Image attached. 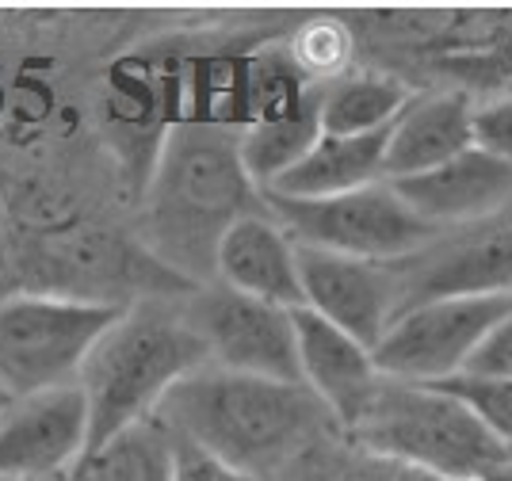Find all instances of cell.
I'll return each mask as SVG.
<instances>
[{"instance_id":"4","label":"cell","mask_w":512,"mask_h":481,"mask_svg":"<svg viewBox=\"0 0 512 481\" xmlns=\"http://www.w3.org/2000/svg\"><path fill=\"white\" fill-rule=\"evenodd\" d=\"M348 440L367 455L440 478H482L505 447L459 398L425 382L383 378Z\"/></svg>"},{"instance_id":"2","label":"cell","mask_w":512,"mask_h":481,"mask_svg":"<svg viewBox=\"0 0 512 481\" xmlns=\"http://www.w3.org/2000/svg\"><path fill=\"white\" fill-rule=\"evenodd\" d=\"M264 191L241 161V134L211 123H180L161 142L146 199V237L169 272L211 279L226 230L260 214Z\"/></svg>"},{"instance_id":"9","label":"cell","mask_w":512,"mask_h":481,"mask_svg":"<svg viewBox=\"0 0 512 481\" xmlns=\"http://www.w3.org/2000/svg\"><path fill=\"white\" fill-rule=\"evenodd\" d=\"M402 310L432 298L512 294V207L478 226L444 230L428 249L394 264Z\"/></svg>"},{"instance_id":"22","label":"cell","mask_w":512,"mask_h":481,"mask_svg":"<svg viewBox=\"0 0 512 481\" xmlns=\"http://www.w3.org/2000/svg\"><path fill=\"white\" fill-rule=\"evenodd\" d=\"M474 146L512 168V96L490 100L474 111Z\"/></svg>"},{"instance_id":"17","label":"cell","mask_w":512,"mask_h":481,"mask_svg":"<svg viewBox=\"0 0 512 481\" xmlns=\"http://www.w3.org/2000/svg\"><path fill=\"white\" fill-rule=\"evenodd\" d=\"M321 142V84L310 88V96L299 107L253 119L241 130V161L249 168L253 184L268 191L279 176H287L302 157Z\"/></svg>"},{"instance_id":"6","label":"cell","mask_w":512,"mask_h":481,"mask_svg":"<svg viewBox=\"0 0 512 481\" xmlns=\"http://www.w3.org/2000/svg\"><path fill=\"white\" fill-rule=\"evenodd\" d=\"M276 222L299 245H314L325 252H341L371 264H398L421 249H428L440 230L406 207L390 180L371 188L348 191L337 199H279L264 195Z\"/></svg>"},{"instance_id":"15","label":"cell","mask_w":512,"mask_h":481,"mask_svg":"<svg viewBox=\"0 0 512 481\" xmlns=\"http://www.w3.org/2000/svg\"><path fill=\"white\" fill-rule=\"evenodd\" d=\"M474 111L463 92H421L409 96L386 142V180H409L474 146Z\"/></svg>"},{"instance_id":"3","label":"cell","mask_w":512,"mask_h":481,"mask_svg":"<svg viewBox=\"0 0 512 481\" xmlns=\"http://www.w3.org/2000/svg\"><path fill=\"white\" fill-rule=\"evenodd\" d=\"M207 363V340L184 310L150 298L127 306L92 348L77 382L88 398V451L153 420L172 386Z\"/></svg>"},{"instance_id":"1","label":"cell","mask_w":512,"mask_h":481,"mask_svg":"<svg viewBox=\"0 0 512 481\" xmlns=\"http://www.w3.org/2000/svg\"><path fill=\"white\" fill-rule=\"evenodd\" d=\"M153 420H161L172 436L211 451L214 459L272 481L306 455L333 417L302 382H276L207 363L172 386Z\"/></svg>"},{"instance_id":"27","label":"cell","mask_w":512,"mask_h":481,"mask_svg":"<svg viewBox=\"0 0 512 481\" xmlns=\"http://www.w3.org/2000/svg\"><path fill=\"white\" fill-rule=\"evenodd\" d=\"M505 455H509V459H512V447H509V451H505Z\"/></svg>"},{"instance_id":"20","label":"cell","mask_w":512,"mask_h":481,"mask_svg":"<svg viewBox=\"0 0 512 481\" xmlns=\"http://www.w3.org/2000/svg\"><path fill=\"white\" fill-rule=\"evenodd\" d=\"M440 386L444 394L459 398L474 417L482 420V428L490 432L493 440L501 443L505 451L512 447V378H482V375H455L444 382H428Z\"/></svg>"},{"instance_id":"23","label":"cell","mask_w":512,"mask_h":481,"mask_svg":"<svg viewBox=\"0 0 512 481\" xmlns=\"http://www.w3.org/2000/svg\"><path fill=\"white\" fill-rule=\"evenodd\" d=\"M172 447H176V481H260L180 436H172Z\"/></svg>"},{"instance_id":"7","label":"cell","mask_w":512,"mask_h":481,"mask_svg":"<svg viewBox=\"0 0 512 481\" xmlns=\"http://www.w3.org/2000/svg\"><path fill=\"white\" fill-rule=\"evenodd\" d=\"M512 310V294L432 298L394 317L375 344V367L398 382H444L467 371L470 356L493 325Z\"/></svg>"},{"instance_id":"18","label":"cell","mask_w":512,"mask_h":481,"mask_svg":"<svg viewBox=\"0 0 512 481\" xmlns=\"http://www.w3.org/2000/svg\"><path fill=\"white\" fill-rule=\"evenodd\" d=\"M409 92L394 77L379 73H341L321 84V134L329 138H360L379 134L402 115Z\"/></svg>"},{"instance_id":"19","label":"cell","mask_w":512,"mask_h":481,"mask_svg":"<svg viewBox=\"0 0 512 481\" xmlns=\"http://www.w3.org/2000/svg\"><path fill=\"white\" fill-rule=\"evenodd\" d=\"M69 481H176V447L161 420H142L88 451Z\"/></svg>"},{"instance_id":"8","label":"cell","mask_w":512,"mask_h":481,"mask_svg":"<svg viewBox=\"0 0 512 481\" xmlns=\"http://www.w3.org/2000/svg\"><path fill=\"white\" fill-rule=\"evenodd\" d=\"M184 314L195 325V333L207 340L214 367L276 382H302L291 310L211 283L192 294Z\"/></svg>"},{"instance_id":"5","label":"cell","mask_w":512,"mask_h":481,"mask_svg":"<svg viewBox=\"0 0 512 481\" xmlns=\"http://www.w3.org/2000/svg\"><path fill=\"white\" fill-rule=\"evenodd\" d=\"M127 302L81 294H12L0 302V401H23L81 382L92 348Z\"/></svg>"},{"instance_id":"14","label":"cell","mask_w":512,"mask_h":481,"mask_svg":"<svg viewBox=\"0 0 512 481\" xmlns=\"http://www.w3.org/2000/svg\"><path fill=\"white\" fill-rule=\"evenodd\" d=\"M214 283L237 294H249L260 302H272L283 310H302V272H299V241L276 222L272 210H260L234 222L218 256H214Z\"/></svg>"},{"instance_id":"24","label":"cell","mask_w":512,"mask_h":481,"mask_svg":"<svg viewBox=\"0 0 512 481\" xmlns=\"http://www.w3.org/2000/svg\"><path fill=\"white\" fill-rule=\"evenodd\" d=\"M467 375L482 378H512V310L493 325L478 352L470 356Z\"/></svg>"},{"instance_id":"10","label":"cell","mask_w":512,"mask_h":481,"mask_svg":"<svg viewBox=\"0 0 512 481\" xmlns=\"http://www.w3.org/2000/svg\"><path fill=\"white\" fill-rule=\"evenodd\" d=\"M88 455V398L73 382L0 409V481H69Z\"/></svg>"},{"instance_id":"11","label":"cell","mask_w":512,"mask_h":481,"mask_svg":"<svg viewBox=\"0 0 512 481\" xmlns=\"http://www.w3.org/2000/svg\"><path fill=\"white\" fill-rule=\"evenodd\" d=\"M299 272L306 310L363 340L371 352L394 325V317L402 314L394 264H371L341 252L299 245Z\"/></svg>"},{"instance_id":"26","label":"cell","mask_w":512,"mask_h":481,"mask_svg":"<svg viewBox=\"0 0 512 481\" xmlns=\"http://www.w3.org/2000/svg\"><path fill=\"white\" fill-rule=\"evenodd\" d=\"M478 481H512V459L509 455H505V459H497Z\"/></svg>"},{"instance_id":"16","label":"cell","mask_w":512,"mask_h":481,"mask_svg":"<svg viewBox=\"0 0 512 481\" xmlns=\"http://www.w3.org/2000/svg\"><path fill=\"white\" fill-rule=\"evenodd\" d=\"M386 142L390 126L379 134H360V138H329L321 142L287 176H279L264 195L279 199H337L348 191L371 188L386 180Z\"/></svg>"},{"instance_id":"28","label":"cell","mask_w":512,"mask_h":481,"mask_svg":"<svg viewBox=\"0 0 512 481\" xmlns=\"http://www.w3.org/2000/svg\"><path fill=\"white\" fill-rule=\"evenodd\" d=\"M0 409H4V401H0Z\"/></svg>"},{"instance_id":"25","label":"cell","mask_w":512,"mask_h":481,"mask_svg":"<svg viewBox=\"0 0 512 481\" xmlns=\"http://www.w3.org/2000/svg\"><path fill=\"white\" fill-rule=\"evenodd\" d=\"M390 481H478V478H440V474H425V470H409V466H394Z\"/></svg>"},{"instance_id":"21","label":"cell","mask_w":512,"mask_h":481,"mask_svg":"<svg viewBox=\"0 0 512 481\" xmlns=\"http://www.w3.org/2000/svg\"><path fill=\"white\" fill-rule=\"evenodd\" d=\"M295 62H299V69L306 77H321V84L337 81L344 62H348V39H344V31L333 27V23L306 27L299 46H295Z\"/></svg>"},{"instance_id":"13","label":"cell","mask_w":512,"mask_h":481,"mask_svg":"<svg viewBox=\"0 0 512 481\" xmlns=\"http://www.w3.org/2000/svg\"><path fill=\"white\" fill-rule=\"evenodd\" d=\"M291 317H295V336H299L302 386L348 432L363 417V409L371 405L379 382H383L379 367H375V352L306 306L291 310Z\"/></svg>"},{"instance_id":"12","label":"cell","mask_w":512,"mask_h":481,"mask_svg":"<svg viewBox=\"0 0 512 481\" xmlns=\"http://www.w3.org/2000/svg\"><path fill=\"white\" fill-rule=\"evenodd\" d=\"M394 191L432 230H463L512 207V168L470 146L467 153L451 157L448 165L409 180H394Z\"/></svg>"}]
</instances>
